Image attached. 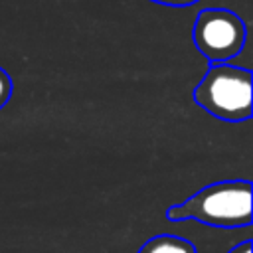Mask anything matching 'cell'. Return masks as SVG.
<instances>
[{
  "label": "cell",
  "mask_w": 253,
  "mask_h": 253,
  "mask_svg": "<svg viewBox=\"0 0 253 253\" xmlns=\"http://www.w3.org/2000/svg\"><path fill=\"white\" fill-rule=\"evenodd\" d=\"M168 221L194 219L211 227H243L251 223V182L221 180L204 186L186 202L166 210Z\"/></svg>",
  "instance_id": "6da1fadb"
},
{
  "label": "cell",
  "mask_w": 253,
  "mask_h": 253,
  "mask_svg": "<svg viewBox=\"0 0 253 253\" xmlns=\"http://www.w3.org/2000/svg\"><path fill=\"white\" fill-rule=\"evenodd\" d=\"M194 101L225 123H243L253 113L251 71L229 63H211L194 89Z\"/></svg>",
  "instance_id": "7a4b0ae2"
},
{
  "label": "cell",
  "mask_w": 253,
  "mask_h": 253,
  "mask_svg": "<svg viewBox=\"0 0 253 253\" xmlns=\"http://www.w3.org/2000/svg\"><path fill=\"white\" fill-rule=\"evenodd\" d=\"M196 49L211 63H227L245 45V22L231 10L206 8L202 10L192 28Z\"/></svg>",
  "instance_id": "3957f363"
},
{
  "label": "cell",
  "mask_w": 253,
  "mask_h": 253,
  "mask_svg": "<svg viewBox=\"0 0 253 253\" xmlns=\"http://www.w3.org/2000/svg\"><path fill=\"white\" fill-rule=\"evenodd\" d=\"M136 253H198L190 239L178 235H154L146 239Z\"/></svg>",
  "instance_id": "277c9868"
},
{
  "label": "cell",
  "mask_w": 253,
  "mask_h": 253,
  "mask_svg": "<svg viewBox=\"0 0 253 253\" xmlns=\"http://www.w3.org/2000/svg\"><path fill=\"white\" fill-rule=\"evenodd\" d=\"M12 91H14L12 77L8 75V71H6L4 67H0V109L6 107V103H8L10 97H12Z\"/></svg>",
  "instance_id": "5b68a950"
},
{
  "label": "cell",
  "mask_w": 253,
  "mask_h": 253,
  "mask_svg": "<svg viewBox=\"0 0 253 253\" xmlns=\"http://www.w3.org/2000/svg\"><path fill=\"white\" fill-rule=\"evenodd\" d=\"M150 2L164 4V6H190V4H196L200 0H150Z\"/></svg>",
  "instance_id": "8992f818"
},
{
  "label": "cell",
  "mask_w": 253,
  "mask_h": 253,
  "mask_svg": "<svg viewBox=\"0 0 253 253\" xmlns=\"http://www.w3.org/2000/svg\"><path fill=\"white\" fill-rule=\"evenodd\" d=\"M227 253H251V239H245V241L237 243V245L231 247Z\"/></svg>",
  "instance_id": "52a82bcc"
}]
</instances>
